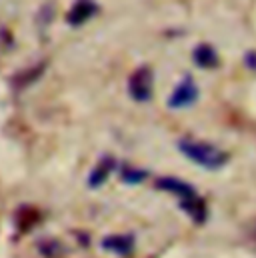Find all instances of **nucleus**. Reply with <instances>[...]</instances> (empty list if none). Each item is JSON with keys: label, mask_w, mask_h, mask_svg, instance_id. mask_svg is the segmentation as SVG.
Returning a JSON list of instances; mask_svg holds the SVG:
<instances>
[{"label": "nucleus", "mask_w": 256, "mask_h": 258, "mask_svg": "<svg viewBox=\"0 0 256 258\" xmlns=\"http://www.w3.org/2000/svg\"><path fill=\"white\" fill-rule=\"evenodd\" d=\"M154 188L160 192H168L178 198L180 208L190 216L196 224H202L208 216V206L206 200L196 192V188L190 182L176 178V176H158L154 180Z\"/></svg>", "instance_id": "f257e3e1"}, {"label": "nucleus", "mask_w": 256, "mask_h": 258, "mask_svg": "<svg viewBox=\"0 0 256 258\" xmlns=\"http://www.w3.org/2000/svg\"><path fill=\"white\" fill-rule=\"evenodd\" d=\"M242 64L246 70H250L252 74H256V48H250L242 54Z\"/></svg>", "instance_id": "ddd939ff"}, {"label": "nucleus", "mask_w": 256, "mask_h": 258, "mask_svg": "<svg viewBox=\"0 0 256 258\" xmlns=\"http://www.w3.org/2000/svg\"><path fill=\"white\" fill-rule=\"evenodd\" d=\"M38 218H40V214H38V210H36V208L22 206V208L16 212V226H20V228L28 230L30 226H34V224L38 222Z\"/></svg>", "instance_id": "f8f14e48"}, {"label": "nucleus", "mask_w": 256, "mask_h": 258, "mask_svg": "<svg viewBox=\"0 0 256 258\" xmlns=\"http://www.w3.org/2000/svg\"><path fill=\"white\" fill-rule=\"evenodd\" d=\"M36 246H38V252L44 258H60V256H64V252H66L64 244L60 240H56V238H44V240H40Z\"/></svg>", "instance_id": "9b49d317"}, {"label": "nucleus", "mask_w": 256, "mask_h": 258, "mask_svg": "<svg viewBox=\"0 0 256 258\" xmlns=\"http://www.w3.org/2000/svg\"><path fill=\"white\" fill-rule=\"evenodd\" d=\"M126 92L134 102L146 104L154 96V70L152 66L140 64L136 66L126 80Z\"/></svg>", "instance_id": "7ed1b4c3"}, {"label": "nucleus", "mask_w": 256, "mask_h": 258, "mask_svg": "<svg viewBox=\"0 0 256 258\" xmlns=\"http://www.w3.org/2000/svg\"><path fill=\"white\" fill-rule=\"evenodd\" d=\"M254 236H256V232H254Z\"/></svg>", "instance_id": "2eb2a0df"}, {"label": "nucleus", "mask_w": 256, "mask_h": 258, "mask_svg": "<svg viewBox=\"0 0 256 258\" xmlns=\"http://www.w3.org/2000/svg\"><path fill=\"white\" fill-rule=\"evenodd\" d=\"M176 148L184 158H188L192 164L204 170H220L230 162V154L224 148L212 142H206V140L184 136L176 142Z\"/></svg>", "instance_id": "f03ea898"}, {"label": "nucleus", "mask_w": 256, "mask_h": 258, "mask_svg": "<svg viewBox=\"0 0 256 258\" xmlns=\"http://www.w3.org/2000/svg\"><path fill=\"white\" fill-rule=\"evenodd\" d=\"M102 248L112 252V254H118V256H130L136 248V238L134 234H110L106 238H102Z\"/></svg>", "instance_id": "1a4fd4ad"}, {"label": "nucleus", "mask_w": 256, "mask_h": 258, "mask_svg": "<svg viewBox=\"0 0 256 258\" xmlns=\"http://www.w3.org/2000/svg\"><path fill=\"white\" fill-rule=\"evenodd\" d=\"M0 44L4 48H14V38L8 28H0Z\"/></svg>", "instance_id": "4468645a"}, {"label": "nucleus", "mask_w": 256, "mask_h": 258, "mask_svg": "<svg viewBox=\"0 0 256 258\" xmlns=\"http://www.w3.org/2000/svg\"><path fill=\"white\" fill-rule=\"evenodd\" d=\"M116 166H118V162H116L114 156H110V154L100 156V160L94 164V168L90 170V174H88V178H86L88 188H94V190L100 188V186L110 178V174L116 170Z\"/></svg>", "instance_id": "0eeeda50"}, {"label": "nucleus", "mask_w": 256, "mask_h": 258, "mask_svg": "<svg viewBox=\"0 0 256 258\" xmlns=\"http://www.w3.org/2000/svg\"><path fill=\"white\" fill-rule=\"evenodd\" d=\"M192 64L200 70H216L220 66V54L210 42H200L192 48Z\"/></svg>", "instance_id": "6e6552de"}, {"label": "nucleus", "mask_w": 256, "mask_h": 258, "mask_svg": "<svg viewBox=\"0 0 256 258\" xmlns=\"http://www.w3.org/2000/svg\"><path fill=\"white\" fill-rule=\"evenodd\" d=\"M118 176H120V180H122L124 184H142V182L150 176V172L144 170V168L130 166V164H120V168H118Z\"/></svg>", "instance_id": "9d476101"}, {"label": "nucleus", "mask_w": 256, "mask_h": 258, "mask_svg": "<svg viewBox=\"0 0 256 258\" xmlns=\"http://www.w3.org/2000/svg\"><path fill=\"white\" fill-rule=\"evenodd\" d=\"M198 98H200V88H198L194 76L184 74L176 82V86L170 92V96L166 98V106L170 110H186V108H192L198 102Z\"/></svg>", "instance_id": "20e7f679"}, {"label": "nucleus", "mask_w": 256, "mask_h": 258, "mask_svg": "<svg viewBox=\"0 0 256 258\" xmlns=\"http://www.w3.org/2000/svg\"><path fill=\"white\" fill-rule=\"evenodd\" d=\"M100 14V4L96 0H74L72 6L68 8L64 20L70 28H80L88 24L92 18Z\"/></svg>", "instance_id": "39448f33"}, {"label": "nucleus", "mask_w": 256, "mask_h": 258, "mask_svg": "<svg viewBox=\"0 0 256 258\" xmlns=\"http://www.w3.org/2000/svg\"><path fill=\"white\" fill-rule=\"evenodd\" d=\"M46 68H48V60H46V58H44V60H38V62H34V64H30V66H26V68H20L18 72H14V74L10 76V88H12L14 92L28 90L30 86H34V84L44 76Z\"/></svg>", "instance_id": "423d86ee"}]
</instances>
